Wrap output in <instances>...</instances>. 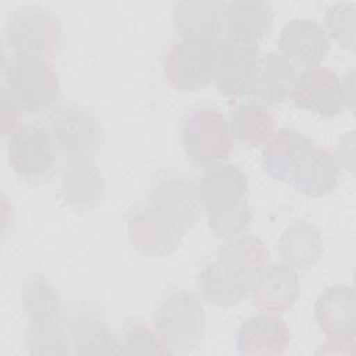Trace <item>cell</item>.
Instances as JSON below:
<instances>
[{
	"instance_id": "6da1fadb",
	"label": "cell",
	"mask_w": 356,
	"mask_h": 356,
	"mask_svg": "<svg viewBox=\"0 0 356 356\" xmlns=\"http://www.w3.org/2000/svg\"><path fill=\"white\" fill-rule=\"evenodd\" d=\"M193 184L179 178L160 182L147 204L128 220V235L134 248L147 257L171 254L185 232L202 216Z\"/></svg>"
},
{
	"instance_id": "7a4b0ae2",
	"label": "cell",
	"mask_w": 356,
	"mask_h": 356,
	"mask_svg": "<svg viewBox=\"0 0 356 356\" xmlns=\"http://www.w3.org/2000/svg\"><path fill=\"white\" fill-rule=\"evenodd\" d=\"M193 188L207 225L217 238L228 241L249 228L252 209L245 197L248 179L238 165L222 161L207 167Z\"/></svg>"
},
{
	"instance_id": "3957f363",
	"label": "cell",
	"mask_w": 356,
	"mask_h": 356,
	"mask_svg": "<svg viewBox=\"0 0 356 356\" xmlns=\"http://www.w3.org/2000/svg\"><path fill=\"white\" fill-rule=\"evenodd\" d=\"M1 76V89L22 111L43 113L51 110L60 99L61 85L50 60L4 54Z\"/></svg>"
},
{
	"instance_id": "277c9868",
	"label": "cell",
	"mask_w": 356,
	"mask_h": 356,
	"mask_svg": "<svg viewBox=\"0 0 356 356\" xmlns=\"http://www.w3.org/2000/svg\"><path fill=\"white\" fill-rule=\"evenodd\" d=\"M3 43L13 56L50 60L63 49L64 29L60 19L44 7L24 4L8 13Z\"/></svg>"
},
{
	"instance_id": "5b68a950",
	"label": "cell",
	"mask_w": 356,
	"mask_h": 356,
	"mask_svg": "<svg viewBox=\"0 0 356 356\" xmlns=\"http://www.w3.org/2000/svg\"><path fill=\"white\" fill-rule=\"evenodd\" d=\"M154 328L168 353L193 350L202 342L206 328L200 299L189 291L172 292L157 307Z\"/></svg>"
},
{
	"instance_id": "8992f818",
	"label": "cell",
	"mask_w": 356,
	"mask_h": 356,
	"mask_svg": "<svg viewBox=\"0 0 356 356\" xmlns=\"http://www.w3.org/2000/svg\"><path fill=\"white\" fill-rule=\"evenodd\" d=\"M221 39H181L174 43L163 63L167 82L179 92H196L214 81Z\"/></svg>"
},
{
	"instance_id": "52a82bcc",
	"label": "cell",
	"mask_w": 356,
	"mask_h": 356,
	"mask_svg": "<svg viewBox=\"0 0 356 356\" xmlns=\"http://www.w3.org/2000/svg\"><path fill=\"white\" fill-rule=\"evenodd\" d=\"M182 145L188 160L196 167L225 161L232 150V135L225 115L216 108H199L186 115Z\"/></svg>"
},
{
	"instance_id": "ba28073f",
	"label": "cell",
	"mask_w": 356,
	"mask_h": 356,
	"mask_svg": "<svg viewBox=\"0 0 356 356\" xmlns=\"http://www.w3.org/2000/svg\"><path fill=\"white\" fill-rule=\"evenodd\" d=\"M7 159L11 168L29 182L49 179L57 167V149L46 125L24 122L6 143Z\"/></svg>"
},
{
	"instance_id": "9c48e42d",
	"label": "cell",
	"mask_w": 356,
	"mask_h": 356,
	"mask_svg": "<svg viewBox=\"0 0 356 356\" xmlns=\"http://www.w3.org/2000/svg\"><path fill=\"white\" fill-rule=\"evenodd\" d=\"M44 125L57 152L67 157L93 156L103 143V128L99 118L81 104L54 108Z\"/></svg>"
},
{
	"instance_id": "30bf717a",
	"label": "cell",
	"mask_w": 356,
	"mask_h": 356,
	"mask_svg": "<svg viewBox=\"0 0 356 356\" xmlns=\"http://www.w3.org/2000/svg\"><path fill=\"white\" fill-rule=\"evenodd\" d=\"M289 97L298 108L324 118L337 117L345 108L341 78L323 67L303 70L296 75Z\"/></svg>"
},
{
	"instance_id": "8fae6325",
	"label": "cell",
	"mask_w": 356,
	"mask_h": 356,
	"mask_svg": "<svg viewBox=\"0 0 356 356\" xmlns=\"http://www.w3.org/2000/svg\"><path fill=\"white\" fill-rule=\"evenodd\" d=\"M280 56L292 67H318L330 50V38L321 24L310 18H295L284 25L278 36Z\"/></svg>"
},
{
	"instance_id": "7c38bea8",
	"label": "cell",
	"mask_w": 356,
	"mask_h": 356,
	"mask_svg": "<svg viewBox=\"0 0 356 356\" xmlns=\"http://www.w3.org/2000/svg\"><path fill=\"white\" fill-rule=\"evenodd\" d=\"M260 54L259 46L221 39L218 64L213 81L217 90L229 100L248 95Z\"/></svg>"
},
{
	"instance_id": "4fadbf2b",
	"label": "cell",
	"mask_w": 356,
	"mask_h": 356,
	"mask_svg": "<svg viewBox=\"0 0 356 356\" xmlns=\"http://www.w3.org/2000/svg\"><path fill=\"white\" fill-rule=\"evenodd\" d=\"M250 292L253 305L260 312L282 313L293 306L300 293L299 275L284 261L273 263L260 271Z\"/></svg>"
},
{
	"instance_id": "5bb4252c",
	"label": "cell",
	"mask_w": 356,
	"mask_h": 356,
	"mask_svg": "<svg viewBox=\"0 0 356 356\" xmlns=\"http://www.w3.org/2000/svg\"><path fill=\"white\" fill-rule=\"evenodd\" d=\"M274 14L268 3L260 0H236L225 3L224 39L259 46L273 28Z\"/></svg>"
},
{
	"instance_id": "9a60e30c",
	"label": "cell",
	"mask_w": 356,
	"mask_h": 356,
	"mask_svg": "<svg viewBox=\"0 0 356 356\" xmlns=\"http://www.w3.org/2000/svg\"><path fill=\"white\" fill-rule=\"evenodd\" d=\"M314 143L299 131L281 128L263 145L261 163L264 171L274 179L291 182Z\"/></svg>"
},
{
	"instance_id": "2e32d148",
	"label": "cell",
	"mask_w": 356,
	"mask_h": 356,
	"mask_svg": "<svg viewBox=\"0 0 356 356\" xmlns=\"http://www.w3.org/2000/svg\"><path fill=\"white\" fill-rule=\"evenodd\" d=\"M289 343V328L278 313L261 312L238 328L235 345L241 355H282Z\"/></svg>"
},
{
	"instance_id": "e0dca14e",
	"label": "cell",
	"mask_w": 356,
	"mask_h": 356,
	"mask_svg": "<svg viewBox=\"0 0 356 356\" xmlns=\"http://www.w3.org/2000/svg\"><path fill=\"white\" fill-rule=\"evenodd\" d=\"M314 318L327 338L356 335V299L350 285L335 284L325 288L314 303Z\"/></svg>"
},
{
	"instance_id": "ac0fdd59",
	"label": "cell",
	"mask_w": 356,
	"mask_h": 356,
	"mask_svg": "<svg viewBox=\"0 0 356 356\" xmlns=\"http://www.w3.org/2000/svg\"><path fill=\"white\" fill-rule=\"evenodd\" d=\"M61 193L67 203L88 210L104 197V178L93 156L68 157L61 178Z\"/></svg>"
},
{
	"instance_id": "d6986e66",
	"label": "cell",
	"mask_w": 356,
	"mask_h": 356,
	"mask_svg": "<svg viewBox=\"0 0 356 356\" xmlns=\"http://www.w3.org/2000/svg\"><path fill=\"white\" fill-rule=\"evenodd\" d=\"M225 1H179L172 7V25L182 39L220 40L224 31Z\"/></svg>"
},
{
	"instance_id": "ffe728a7",
	"label": "cell",
	"mask_w": 356,
	"mask_h": 356,
	"mask_svg": "<svg viewBox=\"0 0 356 356\" xmlns=\"http://www.w3.org/2000/svg\"><path fill=\"white\" fill-rule=\"evenodd\" d=\"M295 78V67L278 53L260 54L248 95L266 107L281 104L289 97Z\"/></svg>"
},
{
	"instance_id": "44dd1931",
	"label": "cell",
	"mask_w": 356,
	"mask_h": 356,
	"mask_svg": "<svg viewBox=\"0 0 356 356\" xmlns=\"http://www.w3.org/2000/svg\"><path fill=\"white\" fill-rule=\"evenodd\" d=\"M252 285L250 281L218 259L207 263L197 278L202 298L217 307L236 306L246 298Z\"/></svg>"
},
{
	"instance_id": "7402d4cb",
	"label": "cell",
	"mask_w": 356,
	"mask_h": 356,
	"mask_svg": "<svg viewBox=\"0 0 356 356\" xmlns=\"http://www.w3.org/2000/svg\"><path fill=\"white\" fill-rule=\"evenodd\" d=\"M341 164L334 152L324 147H313L305 157L291 182L292 186L310 197L331 193L339 181Z\"/></svg>"
},
{
	"instance_id": "603a6c76",
	"label": "cell",
	"mask_w": 356,
	"mask_h": 356,
	"mask_svg": "<svg viewBox=\"0 0 356 356\" xmlns=\"http://www.w3.org/2000/svg\"><path fill=\"white\" fill-rule=\"evenodd\" d=\"M65 323L75 353H120V341L102 316L95 313L70 314L65 318Z\"/></svg>"
},
{
	"instance_id": "cb8c5ba5",
	"label": "cell",
	"mask_w": 356,
	"mask_h": 356,
	"mask_svg": "<svg viewBox=\"0 0 356 356\" xmlns=\"http://www.w3.org/2000/svg\"><path fill=\"white\" fill-rule=\"evenodd\" d=\"M323 250L321 232L309 221H295L278 239V252L284 263L293 268L310 267L320 259Z\"/></svg>"
},
{
	"instance_id": "d4e9b609",
	"label": "cell",
	"mask_w": 356,
	"mask_h": 356,
	"mask_svg": "<svg viewBox=\"0 0 356 356\" xmlns=\"http://www.w3.org/2000/svg\"><path fill=\"white\" fill-rule=\"evenodd\" d=\"M22 307L28 318V327H39L64 323L61 300L53 285L42 275L32 274L21 291Z\"/></svg>"
},
{
	"instance_id": "484cf974",
	"label": "cell",
	"mask_w": 356,
	"mask_h": 356,
	"mask_svg": "<svg viewBox=\"0 0 356 356\" xmlns=\"http://www.w3.org/2000/svg\"><path fill=\"white\" fill-rule=\"evenodd\" d=\"M228 122L231 135L248 147L264 145L274 134L275 127L271 111L254 100L238 103L232 108Z\"/></svg>"
},
{
	"instance_id": "4316f807",
	"label": "cell",
	"mask_w": 356,
	"mask_h": 356,
	"mask_svg": "<svg viewBox=\"0 0 356 356\" xmlns=\"http://www.w3.org/2000/svg\"><path fill=\"white\" fill-rule=\"evenodd\" d=\"M217 259L253 284L260 271L267 266L268 249L260 238L243 232L228 239L220 248Z\"/></svg>"
},
{
	"instance_id": "83f0119b",
	"label": "cell",
	"mask_w": 356,
	"mask_h": 356,
	"mask_svg": "<svg viewBox=\"0 0 356 356\" xmlns=\"http://www.w3.org/2000/svg\"><path fill=\"white\" fill-rule=\"evenodd\" d=\"M25 343L31 355H70L72 346L65 321L28 327Z\"/></svg>"
},
{
	"instance_id": "f1b7e54d",
	"label": "cell",
	"mask_w": 356,
	"mask_h": 356,
	"mask_svg": "<svg viewBox=\"0 0 356 356\" xmlns=\"http://www.w3.org/2000/svg\"><path fill=\"white\" fill-rule=\"evenodd\" d=\"M120 353L122 355H165L168 353L156 328L143 321H134L127 325L120 341Z\"/></svg>"
},
{
	"instance_id": "f546056e",
	"label": "cell",
	"mask_w": 356,
	"mask_h": 356,
	"mask_svg": "<svg viewBox=\"0 0 356 356\" xmlns=\"http://www.w3.org/2000/svg\"><path fill=\"white\" fill-rule=\"evenodd\" d=\"M355 3H334L324 15L325 32L341 47L352 50L355 46V21H356Z\"/></svg>"
},
{
	"instance_id": "4dcf8cb0",
	"label": "cell",
	"mask_w": 356,
	"mask_h": 356,
	"mask_svg": "<svg viewBox=\"0 0 356 356\" xmlns=\"http://www.w3.org/2000/svg\"><path fill=\"white\" fill-rule=\"evenodd\" d=\"M21 108L14 103L11 96L1 89V132L4 136L11 135L21 124Z\"/></svg>"
},
{
	"instance_id": "1f68e13d",
	"label": "cell",
	"mask_w": 356,
	"mask_h": 356,
	"mask_svg": "<svg viewBox=\"0 0 356 356\" xmlns=\"http://www.w3.org/2000/svg\"><path fill=\"white\" fill-rule=\"evenodd\" d=\"M324 355H350L356 353V338H327L324 345L317 350Z\"/></svg>"
},
{
	"instance_id": "d6a6232c",
	"label": "cell",
	"mask_w": 356,
	"mask_h": 356,
	"mask_svg": "<svg viewBox=\"0 0 356 356\" xmlns=\"http://www.w3.org/2000/svg\"><path fill=\"white\" fill-rule=\"evenodd\" d=\"M355 132H348V135H343L338 143V152L337 159L341 165L348 167L350 171L353 170V154H355Z\"/></svg>"
},
{
	"instance_id": "836d02e7",
	"label": "cell",
	"mask_w": 356,
	"mask_h": 356,
	"mask_svg": "<svg viewBox=\"0 0 356 356\" xmlns=\"http://www.w3.org/2000/svg\"><path fill=\"white\" fill-rule=\"evenodd\" d=\"M355 74L353 71L349 72V75L346 78H343L342 82V93H343V102H345V107H349L350 110H353V88H355V79H353Z\"/></svg>"
}]
</instances>
